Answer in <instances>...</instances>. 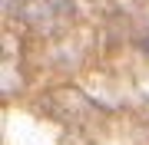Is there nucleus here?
I'll return each mask as SVG.
<instances>
[{
	"instance_id": "f257e3e1",
	"label": "nucleus",
	"mask_w": 149,
	"mask_h": 145,
	"mask_svg": "<svg viewBox=\"0 0 149 145\" xmlns=\"http://www.w3.org/2000/svg\"><path fill=\"white\" fill-rule=\"evenodd\" d=\"M17 16L40 36H53L73 20V3L70 0H20Z\"/></svg>"
},
{
	"instance_id": "f03ea898",
	"label": "nucleus",
	"mask_w": 149,
	"mask_h": 145,
	"mask_svg": "<svg viewBox=\"0 0 149 145\" xmlns=\"http://www.w3.org/2000/svg\"><path fill=\"white\" fill-rule=\"evenodd\" d=\"M146 53H149V36H146Z\"/></svg>"
}]
</instances>
